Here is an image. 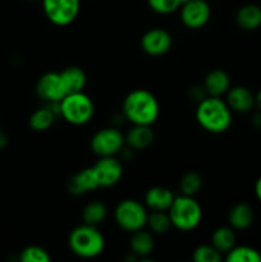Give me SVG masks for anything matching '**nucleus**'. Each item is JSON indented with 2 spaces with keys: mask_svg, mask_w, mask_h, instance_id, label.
<instances>
[{
  "mask_svg": "<svg viewBox=\"0 0 261 262\" xmlns=\"http://www.w3.org/2000/svg\"><path fill=\"white\" fill-rule=\"evenodd\" d=\"M255 99H256V106L258 107V110H261V89L258 90L257 94L255 95Z\"/></svg>",
  "mask_w": 261,
  "mask_h": 262,
  "instance_id": "nucleus-34",
  "label": "nucleus"
},
{
  "mask_svg": "<svg viewBox=\"0 0 261 262\" xmlns=\"http://www.w3.org/2000/svg\"><path fill=\"white\" fill-rule=\"evenodd\" d=\"M228 262H261V253L250 246H234L225 253Z\"/></svg>",
  "mask_w": 261,
  "mask_h": 262,
  "instance_id": "nucleus-25",
  "label": "nucleus"
},
{
  "mask_svg": "<svg viewBox=\"0 0 261 262\" xmlns=\"http://www.w3.org/2000/svg\"><path fill=\"white\" fill-rule=\"evenodd\" d=\"M123 117L133 125H153L160 114L155 95L145 89L130 91L123 100Z\"/></svg>",
  "mask_w": 261,
  "mask_h": 262,
  "instance_id": "nucleus-1",
  "label": "nucleus"
},
{
  "mask_svg": "<svg viewBox=\"0 0 261 262\" xmlns=\"http://www.w3.org/2000/svg\"><path fill=\"white\" fill-rule=\"evenodd\" d=\"M173 192L166 187L155 186L147 189L145 194V205L151 211H168L169 207L173 204Z\"/></svg>",
  "mask_w": 261,
  "mask_h": 262,
  "instance_id": "nucleus-15",
  "label": "nucleus"
},
{
  "mask_svg": "<svg viewBox=\"0 0 261 262\" xmlns=\"http://www.w3.org/2000/svg\"><path fill=\"white\" fill-rule=\"evenodd\" d=\"M255 196L261 202V177H258V179L255 183Z\"/></svg>",
  "mask_w": 261,
  "mask_h": 262,
  "instance_id": "nucleus-33",
  "label": "nucleus"
},
{
  "mask_svg": "<svg viewBox=\"0 0 261 262\" xmlns=\"http://www.w3.org/2000/svg\"><path fill=\"white\" fill-rule=\"evenodd\" d=\"M107 216V209L105 206L104 202L101 201H92L84 206L83 211H82V220L83 223L90 225H95L97 227L101 224Z\"/></svg>",
  "mask_w": 261,
  "mask_h": 262,
  "instance_id": "nucleus-24",
  "label": "nucleus"
},
{
  "mask_svg": "<svg viewBox=\"0 0 261 262\" xmlns=\"http://www.w3.org/2000/svg\"><path fill=\"white\" fill-rule=\"evenodd\" d=\"M8 142H9V137H8L7 132L0 129V150H4L8 146Z\"/></svg>",
  "mask_w": 261,
  "mask_h": 262,
  "instance_id": "nucleus-31",
  "label": "nucleus"
},
{
  "mask_svg": "<svg viewBox=\"0 0 261 262\" xmlns=\"http://www.w3.org/2000/svg\"><path fill=\"white\" fill-rule=\"evenodd\" d=\"M60 77L64 87H66L67 95L83 91L84 86H86V73L79 67H67L60 72Z\"/></svg>",
  "mask_w": 261,
  "mask_h": 262,
  "instance_id": "nucleus-22",
  "label": "nucleus"
},
{
  "mask_svg": "<svg viewBox=\"0 0 261 262\" xmlns=\"http://www.w3.org/2000/svg\"><path fill=\"white\" fill-rule=\"evenodd\" d=\"M171 225L182 232L196 229L202 220V209L193 196H176L173 204L169 207Z\"/></svg>",
  "mask_w": 261,
  "mask_h": 262,
  "instance_id": "nucleus-4",
  "label": "nucleus"
},
{
  "mask_svg": "<svg viewBox=\"0 0 261 262\" xmlns=\"http://www.w3.org/2000/svg\"><path fill=\"white\" fill-rule=\"evenodd\" d=\"M68 246L78 257L95 258L104 251L105 238L97 227L83 223L72 230L68 237Z\"/></svg>",
  "mask_w": 261,
  "mask_h": 262,
  "instance_id": "nucleus-3",
  "label": "nucleus"
},
{
  "mask_svg": "<svg viewBox=\"0 0 261 262\" xmlns=\"http://www.w3.org/2000/svg\"><path fill=\"white\" fill-rule=\"evenodd\" d=\"M204 89L209 96L222 97L230 89L229 76L222 69H212L205 77Z\"/></svg>",
  "mask_w": 261,
  "mask_h": 262,
  "instance_id": "nucleus-16",
  "label": "nucleus"
},
{
  "mask_svg": "<svg viewBox=\"0 0 261 262\" xmlns=\"http://www.w3.org/2000/svg\"><path fill=\"white\" fill-rule=\"evenodd\" d=\"M192 258L196 262H220L223 255L212 245H201L193 251Z\"/></svg>",
  "mask_w": 261,
  "mask_h": 262,
  "instance_id": "nucleus-28",
  "label": "nucleus"
},
{
  "mask_svg": "<svg viewBox=\"0 0 261 262\" xmlns=\"http://www.w3.org/2000/svg\"><path fill=\"white\" fill-rule=\"evenodd\" d=\"M36 94L40 99L49 102V104L60 102L67 95L60 73L48 72V73L42 74L36 83Z\"/></svg>",
  "mask_w": 261,
  "mask_h": 262,
  "instance_id": "nucleus-11",
  "label": "nucleus"
},
{
  "mask_svg": "<svg viewBox=\"0 0 261 262\" xmlns=\"http://www.w3.org/2000/svg\"><path fill=\"white\" fill-rule=\"evenodd\" d=\"M130 251L133 255L138 258H146L153 253L155 242H154V234L145 229L136 230L130 237Z\"/></svg>",
  "mask_w": 261,
  "mask_h": 262,
  "instance_id": "nucleus-21",
  "label": "nucleus"
},
{
  "mask_svg": "<svg viewBox=\"0 0 261 262\" xmlns=\"http://www.w3.org/2000/svg\"><path fill=\"white\" fill-rule=\"evenodd\" d=\"M92 170L96 176L99 187L106 188L119 183L123 177V164L115 156H104L95 163Z\"/></svg>",
  "mask_w": 261,
  "mask_h": 262,
  "instance_id": "nucleus-10",
  "label": "nucleus"
},
{
  "mask_svg": "<svg viewBox=\"0 0 261 262\" xmlns=\"http://www.w3.org/2000/svg\"><path fill=\"white\" fill-rule=\"evenodd\" d=\"M59 114V102L55 104V109H53V104L37 109L31 114L28 119V124L35 132H45L55 122L56 115Z\"/></svg>",
  "mask_w": 261,
  "mask_h": 262,
  "instance_id": "nucleus-20",
  "label": "nucleus"
},
{
  "mask_svg": "<svg viewBox=\"0 0 261 262\" xmlns=\"http://www.w3.org/2000/svg\"><path fill=\"white\" fill-rule=\"evenodd\" d=\"M253 220H255L253 209L248 204H245V202L235 204L229 210V214H228L229 227H232L234 230L247 229L252 225Z\"/></svg>",
  "mask_w": 261,
  "mask_h": 262,
  "instance_id": "nucleus-18",
  "label": "nucleus"
},
{
  "mask_svg": "<svg viewBox=\"0 0 261 262\" xmlns=\"http://www.w3.org/2000/svg\"><path fill=\"white\" fill-rule=\"evenodd\" d=\"M94 113V102L83 91L66 95L59 102V115L72 125L86 124L92 119Z\"/></svg>",
  "mask_w": 261,
  "mask_h": 262,
  "instance_id": "nucleus-5",
  "label": "nucleus"
},
{
  "mask_svg": "<svg viewBox=\"0 0 261 262\" xmlns=\"http://www.w3.org/2000/svg\"><path fill=\"white\" fill-rule=\"evenodd\" d=\"M211 17V8L206 0H188L181 5V20L189 30L202 28Z\"/></svg>",
  "mask_w": 261,
  "mask_h": 262,
  "instance_id": "nucleus-9",
  "label": "nucleus"
},
{
  "mask_svg": "<svg viewBox=\"0 0 261 262\" xmlns=\"http://www.w3.org/2000/svg\"><path fill=\"white\" fill-rule=\"evenodd\" d=\"M22 262H50L51 257L45 248L40 246H28L19 255Z\"/></svg>",
  "mask_w": 261,
  "mask_h": 262,
  "instance_id": "nucleus-29",
  "label": "nucleus"
},
{
  "mask_svg": "<svg viewBox=\"0 0 261 262\" xmlns=\"http://www.w3.org/2000/svg\"><path fill=\"white\" fill-rule=\"evenodd\" d=\"M232 113L225 100L207 95L197 105L196 120L207 132L220 135L227 132L232 125Z\"/></svg>",
  "mask_w": 261,
  "mask_h": 262,
  "instance_id": "nucleus-2",
  "label": "nucleus"
},
{
  "mask_svg": "<svg viewBox=\"0 0 261 262\" xmlns=\"http://www.w3.org/2000/svg\"><path fill=\"white\" fill-rule=\"evenodd\" d=\"M99 188L96 176L91 168H84L68 181V192L73 196H82Z\"/></svg>",
  "mask_w": 261,
  "mask_h": 262,
  "instance_id": "nucleus-14",
  "label": "nucleus"
},
{
  "mask_svg": "<svg viewBox=\"0 0 261 262\" xmlns=\"http://www.w3.org/2000/svg\"><path fill=\"white\" fill-rule=\"evenodd\" d=\"M211 245L222 255L229 252L235 246V233L232 227H219L211 235Z\"/></svg>",
  "mask_w": 261,
  "mask_h": 262,
  "instance_id": "nucleus-23",
  "label": "nucleus"
},
{
  "mask_svg": "<svg viewBox=\"0 0 261 262\" xmlns=\"http://www.w3.org/2000/svg\"><path fill=\"white\" fill-rule=\"evenodd\" d=\"M173 45V37L164 28H151L141 37V48L147 55L161 56L168 53Z\"/></svg>",
  "mask_w": 261,
  "mask_h": 262,
  "instance_id": "nucleus-12",
  "label": "nucleus"
},
{
  "mask_svg": "<svg viewBox=\"0 0 261 262\" xmlns=\"http://www.w3.org/2000/svg\"><path fill=\"white\" fill-rule=\"evenodd\" d=\"M146 225L153 234H165L173 227L168 211H151Z\"/></svg>",
  "mask_w": 261,
  "mask_h": 262,
  "instance_id": "nucleus-26",
  "label": "nucleus"
},
{
  "mask_svg": "<svg viewBox=\"0 0 261 262\" xmlns=\"http://www.w3.org/2000/svg\"><path fill=\"white\" fill-rule=\"evenodd\" d=\"M235 23L243 31H255L261 27V7L246 4L235 13Z\"/></svg>",
  "mask_w": 261,
  "mask_h": 262,
  "instance_id": "nucleus-17",
  "label": "nucleus"
},
{
  "mask_svg": "<svg viewBox=\"0 0 261 262\" xmlns=\"http://www.w3.org/2000/svg\"><path fill=\"white\" fill-rule=\"evenodd\" d=\"M151 9L159 14H170L181 8L183 0H147Z\"/></svg>",
  "mask_w": 261,
  "mask_h": 262,
  "instance_id": "nucleus-30",
  "label": "nucleus"
},
{
  "mask_svg": "<svg viewBox=\"0 0 261 262\" xmlns=\"http://www.w3.org/2000/svg\"><path fill=\"white\" fill-rule=\"evenodd\" d=\"M124 137L125 145L129 146L132 150H145L155 140L151 125H133Z\"/></svg>",
  "mask_w": 261,
  "mask_h": 262,
  "instance_id": "nucleus-19",
  "label": "nucleus"
},
{
  "mask_svg": "<svg viewBox=\"0 0 261 262\" xmlns=\"http://www.w3.org/2000/svg\"><path fill=\"white\" fill-rule=\"evenodd\" d=\"M46 18L55 26H68L78 17L79 0H41Z\"/></svg>",
  "mask_w": 261,
  "mask_h": 262,
  "instance_id": "nucleus-8",
  "label": "nucleus"
},
{
  "mask_svg": "<svg viewBox=\"0 0 261 262\" xmlns=\"http://www.w3.org/2000/svg\"><path fill=\"white\" fill-rule=\"evenodd\" d=\"M202 184H204V181H202V177L199 173H196V171H188V173H186L181 178L179 189H181L182 194L194 196L202 188Z\"/></svg>",
  "mask_w": 261,
  "mask_h": 262,
  "instance_id": "nucleus-27",
  "label": "nucleus"
},
{
  "mask_svg": "<svg viewBox=\"0 0 261 262\" xmlns=\"http://www.w3.org/2000/svg\"><path fill=\"white\" fill-rule=\"evenodd\" d=\"M28 2H37V0H28Z\"/></svg>",
  "mask_w": 261,
  "mask_h": 262,
  "instance_id": "nucleus-35",
  "label": "nucleus"
},
{
  "mask_svg": "<svg viewBox=\"0 0 261 262\" xmlns=\"http://www.w3.org/2000/svg\"><path fill=\"white\" fill-rule=\"evenodd\" d=\"M228 106L235 113H248L256 106L255 95L250 89L245 86H234L228 90L227 94Z\"/></svg>",
  "mask_w": 261,
  "mask_h": 262,
  "instance_id": "nucleus-13",
  "label": "nucleus"
},
{
  "mask_svg": "<svg viewBox=\"0 0 261 262\" xmlns=\"http://www.w3.org/2000/svg\"><path fill=\"white\" fill-rule=\"evenodd\" d=\"M125 145V137L118 128L106 127L97 130L90 141V146L95 155L99 158L115 156L123 150Z\"/></svg>",
  "mask_w": 261,
  "mask_h": 262,
  "instance_id": "nucleus-7",
  "label": "nucleus"
},
{
  "mask_svg": "<svg viewBox=\"0 0 261 262\" xmlns=\"http://www.w3.org/2000/svg\"><path fill=\"white\" fill-rule=\"evenodd\" d=\"M184 2H188V0H183V3H184Z\"/></svg>",
  "mask_w": 261,
  "mask_h": 262,
  "instance_id": "nucleus-36",
  "label": "nucleus"
},
{
  "mask_svg": "<svg viewBox=\"0 0 261 262\" xmlns=\"http://www.w3.org/2000/svg\"><path fill=\"white\" fill-rule=\"evenodd\" d=\"M147 216L148 212L145 205L133 199L123 200L114 210V219L118 227L129 233L143 229L147 223Z\"/></svg>",
  "mask_w": 261,
  "mask_h": 262,
  "instance_id": "nucleus-6",
  "label": "nucleus"
},
{
  "mask_svg": "<svg viewBox=\"0 0 261 262\" xmlns=\"http://www.w3.org/2000/svg\"><path fill=\"white\" fill-rule=\"evenodd\" d=\"M252 124L253 127L261 129V110H258L255 115L252 117Z\"/></svg>",
  "mask_w": 261,
  "mask_h": 262,
  "instance_id": "nucleus-32",
  "label": "nucleus"
}]
</instances>
